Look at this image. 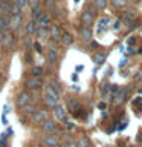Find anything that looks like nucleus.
Returning <instances> with one entry per match:
<instances>
[{"instance_id":"obj_11","label":"nucleus","mask_w":142,"mask_h":147,"mask_svg":"<svg viewBox=\"0 0 142 147\" xmlns=\"http://www.w3.org/2000/svg\"><path fill=\"white\" fill-rule=\"evenodd\" d=\"M20 23H21V17L20 16H12L11 22H9V26H11L12 29H17V28H20Z\"/></svg>"},{"instance_id":"obj_41","label":"nucleus","mask_w":142,"mask_h":147,"mask_svg":"<svg viewBox=\"0 0 142 147\" xmlns=\"http://www.w3.org/2000/svg\"><path fill=\"white\" fill-rule=\"evenodd\" d=\"M90 147H92V146H90Z\"/></svg>"},{"instance_id":"obj_15","label":"nucleus","mask_w":142,"mask_h":147,"mask_svg":"<svg viewBox=\"0 0 142 147\" xmlns=\"http://www.w3.org/2000/svg\"><path fill=\"white\" fill-rule=\"evenodd\" d=\"M57 52H55V51H52V49H49L48 51V60H49V63H57Z\"/></svg>"},{"instance_id":"obj_36","label":"nucleus","mask_w":142,"mask_h":147,"mask_svg":"<svg viewBox=\"0 0 142 147\" xmlns=\"http://www.w3.org/2000/svg\"><path fill=\"white\" fill-rule=\"evenodd\" d=\"M141 78H142V71L139 72V75H136V80H141Z\"/></svg>"},{"instance_id":"obj_33","label":"nucleus","mask_w":142,"mask_h":147,"mask_svg":"<svg viewBox=\"0 0 142 147\" xmlns=\"http://www.w3.org/2000/svg\"><path fill=\"white\" fill-rule=\"evenodd\" d=\"M66 147H78V144H76V141H69Z\"/></svg>"},{"instance_id":"obj_39","label":"nucleus","mask_w":142,"mask_h":147,"mask_svg":"<svg viewBox=\"0 0 142 147\" xmlns=\"http://www.w3.org/2000/svg\"><path fill=\"white\" fill-rule=\"evenodd\" d=\"M2 80H3V77H2V72H0V83H2Z\"/></svg>"},{"instance_id":"obj_28","label":"nucleus","mask_w":142,"mask_h":147,"mask_svg":"<svg viewBox=\"0 0 142 147\" xmlns=\"http://www.w3.org/2000/svg\"><path fill=\"white\" fill-rule=\"evenodd\" d=\"M78 147H89V141L86 140V138H81L80 141H76Z\"/></svg>"},{"instance_id":"obj_40","label":"nucleus","mask_w":142,"mask_h":147,"mask_svg":"<svg viewBox=\"0 0 142 147\" xmlns=\"http://www.w3.org/2000/svg\"><path fill=\"white\" fill-rule=\"evenodd\" d=\"M128 147H135V146H128Z\"/></svg>"},{"instance_id":"obj_23","label":"nucleus","mask_w":142,"mask_h":147,"mask_svg":"<svg viewBox=\"0 0 142 147\" xmlns=\"http://www.w3.org/2000/svg\"><path fill=\"white\" fill-rule=\"evenodd\" d=\"M95 5H96V8L104 9L105 6H107V0H95Z\"/></svg>"},{"instance_id":"obj_26","label":"nucleus","mask_w":142,"mask_h":147,"mask_svg":"<svg viewBox=\"0 0 142 147\" xmlns=\"http://www.w3.org/2000/svg\"><path fill=\"white\" fill-rule=\"evenodd\" d=\"M107 23H109V18H101L99 20V31H102L107 28Z\"/></svg>"},{"instance_id":"obj_18","label":"nucleus","mask_w":142,"mask_h":147,"mask_svg":"<svg viewBox=\"0 0 142 147\" xmlns=\"http://www.w3.org/2000/svg\"><path fill=\"white\" fill-rule=\"evenodd\" d=\"M37 29H35V23L34 22H27V25H26V32L27 34H34Z\"/></svg>"},{"instance_id":"obj_20","label":"nucleus","mask_w":142,"mask_h":147,"mask_svg":"<svg viewBox=\"0 0 142 147\" xmlns=\"http://www.w3.org/2000/svg\"><path fill=\"white\" fill-rule=\"evenodd\" d=\"M8 22L5 20V18H2L0 17V32H6V29H8Z\"/></svg>"},{"instance_id":"obj_2","label":"nucleus","mask_w":142,"mask_h":147,"mask_svg":"<svg viewBox=\"0 0 142 147\" xmlns=\"http://www.w3.org/2000/svg\"><path fill=\"white\" fill-rule=\"evenodd\" d=\"M54 112H55V118H57L58 121H64V119L67 118V113H66V110H64V107H61V106H57Z\"/></svg>"},{"instance_id":"obj_7","label":"nucleus","mask_w":142,"mask_h":147,"mask_svg":"<svg viewBox=\"0 0 142 147\" xmlns=\"http://www.w3.org/2000/svg\"><path fill=\"white\" fill-rule=\"evenodd\" d=\"M58 100L60 98H55V96H50V95H48L46 94V96H44V101H46V104L49 106V107H52V109H55L58 106Z\"/></svg>"},{"instance_id":"obj_27","label":"nucleus","mask_w":142,"mask_h":147,"mask_svg":"<svg viewBox=\"0 0 142 147\" xmlns=\"http://www.w3.org/2000/svg\"><path fill=\"white\" fill-rule=\"evenodd\" d=\"M14 3H15L20 9H23V8H25L26 5H27V0H14Z\"/></svg>"},{"instance_id":"obj_38","label":"nucleus","mask_w":142,"mask_h":147,"mask_svg":"<svg viewBox=\"0 0 142 147\" xmlns=\"http://www.w3.org/2000/svg\"><path fill=\"white\" fill-rule=\"evenodd\" d=\"M2 3H9V0H0Z\"/></svg>"},{"instance_id":"obj_34","label":"nucleus","mask_w":142,"mask_h":147,"mask_svg":"<svg viewBox=\"0 0 142 147\" xmlns=\"http://www.w3.org/2000/svg\"><path fill=\"white\" fill-rule=\"evenodd\" d=\"M34 49L37 51V52H41V45L40 43H34Z\"/></svg>"},{"instance_id":"obj_25","label":"nucleus","mask_w":142,"mask_h":147,"mask_svg":"<svg viewBox=\"0 0 142 147\" xmlns=\"http://www.w3.org/2000/svg\"><path fill=\"white\" fill-rule=\"evenodd\" d=\"M38 34L43 37V38H48V37H49V31L46 29V28H38Z\"/></svg>"},{"instance_id":"obj_29","label":"nucleus","mask_w":142,"mask_h":147,"mask_svg":"<svg viewBox=\"0 0 142 147\" xmlns=\"http://www.w3.org/2000/svg\"><path fill=\"white\" fill-rule=\"evenodd\" d=\"M112 3H113L116 8H122L124 5H125V0H112Z\"/></svg>"},{"instance_id":"obj_8","label":"nucleus","mask_w":142,"mask_h":147,"mask_svg":"<svg viewBox=\"0 0 142 147\" xmlns=\"http://www.w3.org/2000/svg\"><path fill=\"white\" fill-rule=\"evenodd\" d=\"M127 96H128V89L127 87H122V89H119L118 90V103L121 104V103H124V101L127 100Z\"/></svg>"},{"instance_id":"obj_35","label":"nucleus","mask_w":142,"mask_h":147,"mask_svg":"<svg viewBox=\"0 0 142 147\" xmlns=\"http://www.w3.org/2000/svg\"><path fill=\"white\" fill-rule=\"evenodd\" d=\"M25 58H26V63H32V58H31V55L27 54V52L25 54Z\"/></svg>"},{"instance_id":"obj_22","label":"nucleus","mask_w":142,"mask_h":147,"mask_svg":"<svg viewBox=\"0 0 142 147\" xmlns=\"http://www.w3.org/2000/svg\"><path fill=\"white\" fill-rule=\"evenodd\" d=\"M50 32H52V37L54 38H60V29L57 25H54L52 28H50Z\"/></svg>"},{"instance_id":"obj_19","label":"nucleus","mask_w":142,"mask_h":147,"mask_svg":"<svg viewBox=\"0 0 142 147\" xmlns=\"http://www.w3.org/2000/svg\"><path fill=\"white\" fill-rule=\"evenodd\" d=\"M69 107H70L72 110H81L80 109V103H78L76 100H70V101H69Z\"/></svg>"},{"instance_id":"obj_30","label":"nucleus","mask_w":142,"mask_h":147,"mask_svg":"<svg viewBox=\"0 0 142 147\" xmlns=\"http://www.w3.org/2000/svg\"><path fill=\"white\" fill-rule=\"evenodd\" d=\"M38 3H40V0H31V6H32V9H34V11H37Z\"/></svg>"},{"instance_id":"obj_5","label":"nucleus","mask_w":142,"mask_h":147,"mask_svg":"<svg viewBox=\"0 0 142 147\" xmlns=\"http://www.w3.org/2000/svg\"><path fill=\"white\" fill-rule=\"evenodd\" d=\"M0 43H2L6 49H9V48H11V45H12V35L9 34V32H5V35H2Z\"/></svg>"},{"instance_id":"obj_6","label":"nucleus","mask_w":142,"mask_h":147,"mask_svg":"<svg viewBox=\"0 0 142 147\" xmlns=\"http://www.w3.org/2000/svg\"><path fill=\"white\" fill-rule=\"evenodd\" d=\"M55 129H57L55 121H52V119H44V123H43V130L44 132H54Z\"/></svg>"},{"instance_id":"obj_4","label":"nucleus","mask_w":142,"mask_h":147,"mask_svg":"<svg viewBox=\"0 0 142 147\" xmlns=\"http://www.w3.org/2000/svg\"><path fill=\"white\" fill-rule=\"evenodd\" d=\"M27 103H29V94H27V92H21V94H18L17 104L20 106V107H23V106H26Z\"/></svg>"},{"instance_id":"obj_10","label":"nucleus","mask_w":142,"mask_h":147,"mask_svg":"<svg viewBox=\"0 0 142 147\" xmlns=\"http://www.w3.org/2000/svg\"><path fill=\"white\" fill-rule=\"evenodd\" d=\"M60 38H61V43L66 45V46L73 43V37H72V34H69V32H64L63 35H60Z\"/></svg>"},{"instance_id":"obj_3","label":"nucleus","mask_w":142,"mask_h":147,"mask_svg":"<svg viewBox=\"0 0 142 147\" xmlns=\"http://www.w3.org/2000/svg\"><path fill=\"white\" fill-rule=\"evenodd\" d=\"M34 117V123H44V119H46V110L43 109H38V110H35V113L32 115Z\"/></svg>"},{"instance_id":"obj_9","label":"nucleus","mask_w":142,"mask_h":147,"mask_svg":"<svg viewBox=\"0 0 142 147\" xmlns=\"http://www.w3.org/2000/svg\"><path fill=\"white\" fill-rule=\"evenodd\" d=\"M43 142H44L46 146H49V147H57L58 146V140L55 136H52V135H48L43 140Z\"/></svg>"},{"instance_id":"obj_24","label":"nucleus","mask_w":142,"mask_h":147,"mask_svg":"<svg viewBox=\"0 0 142 147\" xmlns=\"http://www.w3.org/2000/svg\"><path fill=\"white\" fill-rule=\"evenodd\" d=\"M41 74H43V69H41V67H38V66L32 67V75H34V77H40Z\"/></svg>"},{"instance_id":"obj_16","label":"nucleus","mask_w":142,"mask_h":147,"mask_svg":"<svg viewBox=\"0 0 142 147\" xmlns=\"http://www.w3.org/2000/svg\"><path fill=\"white\" fill-rule=\"evenodd\" d=\"M93 60H95V63H96V64H102V63L105 61V55H104V54H101V52H98V54H96L95 57H93Z\"/></svg>"},{"instance_id":"obj_31","label":"nucleus","mask_w":142,"mask_h":147,"mask_svg":"<svg viewBox=\"0 0 142 147\" xmlns=\"http://www.w3.org/2000/svg\"><path fill=\"white\" fill-rule=\"evenodd\" d=\"M122 18H124V20H131V18H133V14H131V12H125Z\"/></svg>"},{"instance_id":"obj_32","label":"nucleus","mask_w":142,"mask_h":147,"mask_svg":"<svg viewBox=\"0 0 142 147\" xmlns=\"http://www.w3.org/2000/svg\"><path fill=\"white\" fill-rule=\"evenodd\" d=\"M64 124H66V127L67 129H73V127H75V126H73V124L70 123V121H69V119L66 118V119H64Z\"/></svg>"},{"instance_id":"obj_17","label":"nucleus","mask_w":142,"mask_h":147,"mask_svg":"<svg viewBox=\"0 0 142 147\" xmlns=\"http://www.w3.org/2000/svg\"><path fill=\"white\" fill-rule=\"evenodd\" d=\"M20 11H21V9H20V8H18L15 3L12 2V3H11V11H9V12H11L12 16H20V14H21Z\"/></svg>"},{"instance_id":"obj_37","label":"nucleus","mask_w":142,"mask_h":147,"mask_svg":"<svg viewBox=\"0 0 142 147\" xmlns=\"http://www.w3.org/2000/svg\"><path fill=\"white\" fill-rule=\"evenodd\" d=\"M137 140H139V141L142 142V133H141V135H139V136H137Z\"/></svg>"},{"instance_id":"obj_13","label":"nucleus","mask_w":142,"mask_h":147,"mask_svg":"<svg viewBox=\"0 0 142 147\" xmlns=\"http://www.w3.org/2000/svg\"><path fill=\"white\" fill-rule=\"evenodd\" d=\"M82 22H84L87 26H89V25H92V23H93V14H92V12H89V11L82 12Z\"/></svg>"},{"instance_id":"obj_14","label":"nucleus","mask_w":142,"mask_h":147,"mask_svg":"<svg viewBox=\"0 0 142 147\" xmlns=\"http://www.w3.org/2000/svg\"><path fill=\"white\" fill-rule=\"evenodd\" d=\"M21 109H23V112H25L26 115H34V113H35V110H37V109H35V106H34V104H29V103H27L26 106H23Z\"/></svg>"},{"instance_id":"obj_12","label":"nucleus","mask_w":142,"mask_h":147,"mask_svg":"<svg viewBox=\"0 0 142 147\" xmlns=\"http://www.w3.org/2000/svg\"><path fill=\"white\" fill-rule=\"evenodd\" d=\"M81 37H82V38H84L86 41H89V40L92 38V31H90L89 26L81 28Z\"/></svg>"},{"instance_id":"obj_1","label":"nucleus","mask_w":142,"mask_h":147,"mask_svg":"<svg viewBox=\"0 0 142 147\" xmlns=\"http://www.w3.org/2000/svg\"><path fill=\"white\" fill-rule=\"evenodd\" d=\"M40 86H41L40 77H31L29 80L26 81V87H27V89H38Z\"/></svg>"},{"instance_id":"obj_21","label":"nucleus","mask_w":142,"mask_h":147,"mask_svg":"<svg viewBox=\"0 0 142 147\" xmlns=\"http://www.w3.org/2000/svg\"><path fill=\"white\" fill-rule=\"evenodd\" d=\"M9 11H11V5L0 2V12H9Z\"/></svg>"}]
</instances>
